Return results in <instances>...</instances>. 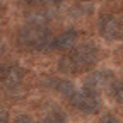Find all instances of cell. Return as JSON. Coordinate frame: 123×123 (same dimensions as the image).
I'll list each match as a JSON object with an SVG mask.
<instances>
[{"mask_svg":"<svg viewBox=\"0 0 123 123\" xmlns=\"http://www.w3.org/2000/svg\"><path fill=\"white\" fill-rule=\"evenodd\" d=\"M24 79V68L17 63H5L0 65V86L12 89L17 87Z\"/></svg>","mask_w":123,"mask_h":123,"instance_id":"5","label":"cell"},{"mask_svg":"<svg viewBox=\"0 0 123 123\" xmlns=\"http://www.w3.org/2000/svg\"><path fill=\"white\" fill-rule=\"evenodd\" d=\"M103 123H118V120H116L115 116H111V115H108V116H104Z\"/></svg>","mask_w":123,"mask_h":123,"instance_id":"14","label":"cell"},{"mask_svg":"<svg viewBox=\"0 0 123 123\" xmlns=\"http://www.w3.org/2000/svg\"><path fill=\"white\" fill-rule=\"evenodd\" d=\"M98 29L106 39H121L123 38V21L115 14H103L98 22Z\"/></svg>","mask_w":123,"mask_h":123,"instance_id":"4","label":"cell"},{"mask_svg":"<svg viewBox=\"0 0 123 123\" xmlns=\"http://www.w3.org/2000/svg\"><path fill=\"white\" fill-rule=\"evenodd\" d=\"M68 101L74 108H77L82 113H96L99 108V98L98 92L89 91V89H80V91H74L68 96Z\"/></svg>","mask_w":123,"mask_h":123,"instance_id":"3","label":"cell"},{"mask_svg":"<svg viewBox=\"0 0 123 123\" xmlns=\"http://www.w3.org/2000/svg\"><path fill=\"white\" fill-rule=\"evenodd\" d=\"M15 123H36L31 116H27V115H19L17 118H15Z\"/></svg>","mask_w":123,"mask_h":123,"instance_id":"12","label":"cell"},{"mask_svg":"<svg viewBox=\"0 0 123 123\" xmlns=\"http://www.w3.org/2000/svg\"><path fill=\"white\" fill-rule=\"evenodd\" d=\"M53 87H55L58 92H62L63 96H67V98L75 91L74 84H72L70 80H63V79H56V82H53Z\"/></svg>","mask_w":123,"mask_h":123,"instance_id":"9","label":"cell"},{"mask_svg":"<svg viewBox=\"0 0 123 123\" xmlns=\"http://www.w3.org/2000/svg\"><path fill=\"white\" fill-rule=\"evenodd\" d=\"M22 4H26V5H38L36 4V0H21Z\"/></svg>","mask_w":123,"mask_h":123,"instance_id":"15","label":"cell"},{"mask_svg":"<svg viewBox=\"0 0 123 123\" xmlns=\"http://www.w3.org/2000/svg\"><path fill=\"white\" fill-rule=\"evenodd\" d=\"M0 123H9V110L0 104Z\"/></svg>","mask_w":123,"mask_h":123,"instance_id":"11","label":"cell"},{"mask_svg":"<svg viewBox=\"0 0 123 123\" xmlns=\"http://www.w3.org/2000/svg\"><path fill=\"white\" fill-rule=\"evenodd\" d=\"M96 60H98V48L91 43H86L68 50V53H65L60 58L58 67H60V72L75 75L89 70L96 63Z\"/></svg>","mask_w":123,"mask_h":123,"instance_id":"1","label":"cell"},{"mask_svg":"<svg viewBox=\"0 0 123 123\" xmlns=\"http://www.w3.org/2000/svg\"><path fill=\"white\" fill-rule=\"evenodd\" d=\"M77 31L74 29H68V31H63V33H60L56 38H53V44H51V50H58V51H68L72 50L75 43H77Z\"/></svg>","mask_w":123,"mask_h":123,"instance_id":"7","label":"cell"},{"mask_svg":"<svg viewBox=\"0 0 123 123\" xmlns=\"http://www.w3.org/2000/svg\"><path fill=\"white\" fill-rule=\"evenodd\" d=\"M82 2H89V0H82Z\"/></svg>","mask_w":123,"mask_h":123,"instance_id":"16","label":"cell"},{"mask_svg":"<svg viewBox=\"0 0 123 123\" xmlns=\"http://www.w3.org/2000/svg\"><path fill=\"white\" fill-rule=\"evenodd\" d=\"M110 84H113V74L106 72V70H98V72L91 74L87 79H86L84 87L89 89V91L98 92L99 89H104V87H108Z\"/></svg>","mask_w":123,"mask_h":123,"instance_id":"6","label":"cell"},{"mask_svg":"<svg viewBox=\"0 0 123 123\" xmlns=\"http://www.w3.org/2000/svg\"><path fill=\"white\" fill-rule=\"evenodd\" d=\"M39 123H65V113L62 110H51L48 115H44Z\"/></svg>","mask_w":123,"mask_h":123,"instance_id":"8","label":"cell"},{"mask_svg":"<svg viewBox=\"0 0 123 123\" xmlns=\"http://www.w3.org/2000/svg\"><path fill=\"white\" fill-rule=\"evenodd\" d=\"M17 39L22 48L29 51H48L51 50V44H53L51 31L44 24H38V22L26 24L19 31Z\"/></svg>","mask_w":123,"mask_h":123,"instance_id":"2","label":"cell"},{"mask_svg":"<svg viewBox=\"0 0 123 123\" xmlns=\"http://www.w3.org/2000/svg\"><path fill=\"white\" fill-rule=\"evenodd\" d=\"M60 0H36L38 5H53V4H58Z\"/></svg>","mask_w":123,"mask_h":123,"instance_id":"13","label":"cell"},{"mask_svg":"<svg viewBox=\"0 0 123 123\" xmlns=\"http://www.w3.org/2000/svg\"><path fill=\"white\" fill-rule=\"evenodd\" d=\"M113 98L120 104H123V79L113 82Z\"/></svg>","mask_w":123,"mask_h":123,"instance_id":"10","label":"cell"}]
</instances>
